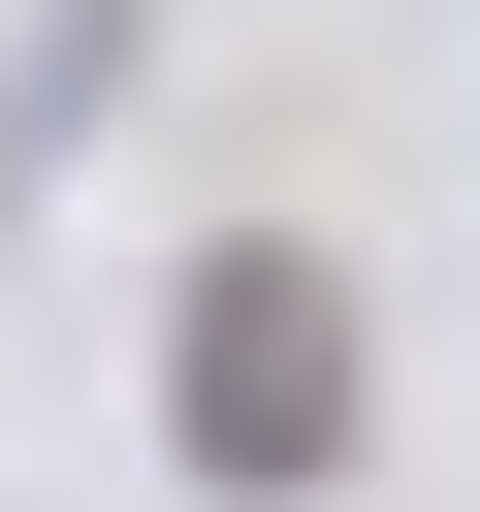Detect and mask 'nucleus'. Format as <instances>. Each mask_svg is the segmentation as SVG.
<instances>
[{
  "instance_id": "obj_1",
  "label": "nucleus",
  "mask_w": 480,
  "mask_h": 512,
  "mask_svg": "<svg viewBox=\"0 0 480 512\" xmlns=\"http://www.w3.org/2000/svg\"><path fill=\"white\" fill-rule=\"evenodd\" d=\"M160 448L224 480V512H320L352 480V288L256 224V256H192V320H160Z\"/></svg>"
}]
</instances>
